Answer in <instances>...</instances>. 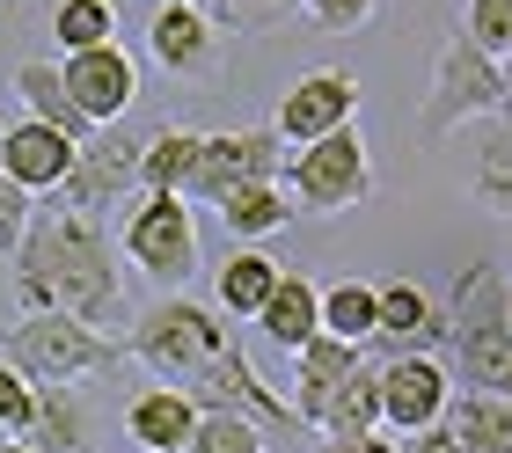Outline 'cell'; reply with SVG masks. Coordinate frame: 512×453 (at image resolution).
Instances as JSON below:
<instances>
[{"label":"cell","mask_w":512,"mask_h":453,"mask_svg":"<svg viewBox=\"0 0 512 453\" xmlns=\"http://www.w3.org/2000/svg\"><path fill=\"white\" fill-rule=\"evenodd\" d=\"M15 264V300L22 307H59L88 329H103L125 315V278H118V242H110V220H88V212H30V234L8 256Z\"/></svg>","instance_id":"1"},{"label":"cell","mask_w":512,"mask_h":453,"mask_svg":"<svg viewBox=\"0 0 512 453\" xmlns=\"http://www.w3.org/2000/svg\"><path fill=\"white\" fill-rule=\"evenodd\" d=\"M447 337H439V366L454 388L512 395V307H505V264L483 256L454 278V300L439 307Z\"/></svg>","instance_id":"2"},{"label":"cell","mask_w":512,"mask_h":453,"mask_svg":"<svg viewBox=\"0 0 512 453\" xmlns=\"http://www.w3.org/2000/svg\"><path fill=\"white\" fill-rule=\"evenodd\" d=\"M227 344H235L227 315H220V307H205V300H191V293L147 300V307L132 315V329L118 337L125 359H139V366L154 373V388H191V380L213 366Z\"/></svg>","instance_id":"3"},{"label":"cell","mask_w":512,"mask_h":453,"mask_svg":"<svg viewBox=\"0 0 512 453\" xmlns=\"http://www.w3.org/2000/svg\"><path fill=\"white\" fill-rule=\"evenodd\" d=\"M118 359V337L59 315V307H22L15 329L0 337V366H15L30 388H81L88 373H110Z\"/></svg>","instance_id":"4"},{"label":"cell","mask_w":512,"mask_h":453,"mask_svg":"<svg viewBox=\"0 0 512 453\" xmlns=\"http://www.w3.org/2000/svg\"><path fill=\"white\" fill-rule=\"evenodd\" d=\"M505 103H512L505 59L476 52V44L454 30L447 44H439V59H432V88H425V110H417V139L439 147V139L469 132V125H483V117H505Z\"/></svg>","instance_id":"5"},{"label":"cell","mask_w":512,"mask_h":453,"mask_svg":"<svg viewBox=\"0 0 512 453\" xmlns=\"http://www.w3.org/2000/svg\"><path fill=\"white\" fill-rule=\"evenodd\" d=\"M118 264L154 278L161 293H183V278H198V220L176 190H139L118 212Z\"/></svg>","instance_id":"6"},{"label":"cell","mask_w":512,"mask_h":453,"mask_svg":"<svg viewBox=\"0 0 512 453\" xmlns=\"http://www.w3.org/2000/svg\"><path fill=\"white\" fill-rule=\"evenodd\" d=\"M278 190H286L293 212H315V220H337V212L366 205V198H374V154H366L359 125L315 139V147H286Z\"/></svg>","instance_id":"7"},{"label":"cell","mask_w":512,"mask_h":453,"mask_svg":"<svg viewBox=\"0 0 512 453\" xmlns=\"http://www.w3.org/2000/svg\"><path fill=\"white\" fill-rule=\"evenodd\" d=\"M139 190V139L125 132V117L118 125H96L74 147V169H66V183L52 190V212H88V220H110L125 198Z\"/></svg>","instance_id":"8"},{"label":"cell","mask_w":512,"mask_h":453,"mask_svg":"<svg viewBox=\"0 0 512 453\" xmlns=\"http://www.w3.org/2000/svg\"><path fill=\"white\" fill-rule=\"evenodd\" d=\"M278 169H286V139L271 125L198 132V161L183 176V205H220L235 183H278Z\"/></svg>","instance_id":"9"},{"label":"cell","mask_w":512,"mask_h":453,"mask_svg":"<svg viewBox=\"0 0 512 453\" xmlns=\"http://www.w3.org/2000/svg\"><path fill=\"white\" fill-rule=\"evenodd\" d=\"M183 395H191L198 410H235V417H249L256 432H300V424H293V410H286V395H278L271 380L249 366V344H242V337L227 344V351H220V359L205 366V373H198Z\"/></svg>","instance_id":"10"},{"label":"cell","mask_w":512,"mask_h":453,"mask_svg":"<svg viewBox=\"0 0 512 453\" xmlns=\"http://www.w3.org/2000/svg\"><path fill=\"white\" fill-rule=\"evenodd\" d=\"M352 125H359V81L344 74V66L300 74L286 95H278V117H271V132L286 139V147H315V139L352 132Z\"/></svg>","instance_id":"11"},{"label":"cell","mask_w":512,"mask_h":453,"mask_svg":"<svg viewBox=\"0 0 512 453\" xmlns=\"http://www.w3.org/2000/svg\"><path fill=\"white\" fill-rule=\"evenodd\" d=\"M374 380H381V432H388V439H410V432H425V424H439V410H447V395H454L439 351H403V359H381Z\"/></svg>","instance_id":"12"},{"label":"cell","mask_w":512,"mask_h":453,"mask_svg":"<svg viewBox=\"0 0 512 453\" xmlns=\"http://www.w3.org/2000/svg\"><path fill=\"white\" fill-rule=\"evenodd\" d=\"M147 52L169 81H220L227 66V37L205 8H183V0H161L147 22Z\"/></svg>","instance_id":"13"},{"label":"cell","mask_w":512,"mask_h":453,"mask_svg":"<svg viewBox=\"0 0 512 453\" xmlns=\"http://www.w3.org/2000/svg\"><path fill=\"white\" fill-rule=\"evenodd\" d=\"M59 81H66V95H74V110L88 117V125H118V117L139 103V59L125 52L118 37L88 44V52H66Z\"/></svg>","instance_id":"14"},{"label":"cell","mask_w":512,"mask_h":453,"mask_svg":"<svg viewBox=\"0 0 512 453\" xmlns=\"http://www.w3.org/2000/svg\"><path fill=\"white\" fill-rule=\"evenodd\" d=\"M439 337H447V322H439V307H432L425 285H410V278H381V285H374V337L359 344L366 359L439 351Z\"/></svg>","instance_id":"15"},{"label":"cell","mask_w":512,"mask_h":453,"mask_svg":"<svg viewBox=\"0 0 512 453\" xmlns=\"http://www.w3.org/2000/svg\"><path fill=\"white\" fill-rule=\"evenodd\" d=\"M74 169V139H59L52 125H37V117H15V125H0V176L15 190H30V198H52Z\"/></svg>","instance_id":"16"},{"label":"cell","mask_w":512,"mask_h":453,"mask_svg":"<svg viewBox=\"0 0 512 453\" xmlns=\"http://www.w3.org/2000/svg\"><path fill=\"white\" fill-rule=\"evenodd\" d=\"M293 359V380H286V410H293V424L300 432H322V410H330V395H337V380L352 373L366 351H352V344H337V337H308L300 351H286Z\"/></svg>","instance_id":"17"},{"label":"cell","mask_w":512,"mask_h":453,"mask_svg":"<svg viewBox=\"0 0 512 453\" xmlns=\"http://www.w3.org/2000/svg\"><path fill=\"white\" fill-rule=\"evenodd\" d=\"M256 329H264L278 351H300L308 337H322V285L308 271H278L271 300L256 307Z\"/></svg>","instance_id":"18"},{"label":"cell","mask_w":512,"mask_h":453,"mask_svg":"<svg viewBox=\"0 0 512 453\" xmlns=\"http://www.w3.org/2000/svg\"><path fill=\"white\" fill-rule=\"evenodd\" d=\"M439 432L461 453H512V402L483 388H454L447 410H439Z\"/></svg>","instance_id":"19"},{"label":"cell","mask_w":512,"mask_h":453,"mask_svg":"<svg viewBox=\"0 0 512 453\" xmlns=\"http://www.w3.org/2000/svg\"><path fill=\"white\" fill-rule=\"evenodd\" d=\"M125 432L147 446V453H183L191 432H198V402L183 395V388H147V395H132Z\"/></svg>","instance_id":"20"},{"label":"cell","mask_w":512,"mask_h":453,"mask_svg":"<svg viewBox=\"0 0 512 453\" xmlns=\"http://www.w3.org/2000/svg\"><path fill=\"white\" fill-rule=\"evenodd\" d=\"M15 95H22V110H30L37 125H52L59 139H74V147H81L88 132H96V125H88V117L74 110V95H66L59 59H22V66H15Z\"/></svg>","instance_id":"21"},{"label":"cell","mask_w":512,"mask_h":453,"mask_svg":"<svg viewBox=\"0 0 512 453\" xmlns=\"http://www.w3.org/2000/svg\"><path fill=\"white\" fill-rule=\"evenodd\" d=\"M213 212L227 220V234H235L242 249H264L278 227H293V205H286V190H278V183H235Z\"/></svg>","instance_id":"22"},{"label":"cell","mask_w":512,"mask_h":453,"mask_svg":"<svg viewBox=\"0 0 512 453\" xmlns=\"http://www.w3.org/2000/svg\"><path fill=\"white\" fill-rule=\"evenodd\" d=\"M278 271H286V264H271L264 249H235V256L220 264V278H213V307H220L227 322H256V307L271 300Z\"/></svg>","instance_id":"23"},{"label":"cell","mask_w":512,"mask_h":453,"mask_svg":"<svg viewBox=\"0 0 512 453\" xmlns=\"http://www.w3.org/2000/svg\"><path fill=\"white\" fill-rule=\"evenodd\" d=\"M30 453H88V410L74 388H37L30 432H22Z\"/></svg>","instance_id":"24"},{"label":"cell","mask_w":512,"mask_h":453,"mask_svg":"<svg viewBox=\"0 0 512 453\" xmlns=\"http://www.w3.org/2000/svg\"><path fill=\"white\" fill-rule=\"evenodd\" d=\"M344 432H381V380L374 359H359L352 373L337 380L330 410H322V439H344Z\"/></svg>","instance_id":"25"},{"label":"cell","mask_w":512,"mask_h":453,"mask_svg":"<svg viewBox=\"0 0 512 453\" xmlns=\"http://www.w3.org/2000/svg\"><path fill=\"white\" fill-rule=\"evenodd\" d=\"M191 161H198V132L191 125H161L154 139H139V190H176L183 198Z\"/></svg>","instance_id":"26"},{"label":"cell","mask_w":512,"mask_h":453,"mask_svg":"<svg viewBox=\"0 0 512 453\" xmlns=\"http://www.w3.org/2000/svg\"><path fill=\"white\" fill-rule=\"evenodd\" d=\"M322 337H337V344H352V351L374 337V278L322 285Z\"/></svg>","instance_id":"27"},{"label":"cell","mask_w":512,"mask_h":453,"mask_svg":"<svg viewBox=\"0 0 512 453\" xmlns=\"http://www.w3.org/2000/svg\"><path fill=\"white\" fill-rule=\"evenodd\" d=\"M110 37H118V8H110V0H59V15H52L59 59L88 52V44H110Z\"/></svg>","instance_id":"28"},{"label":"cell","mask_w":512,"mask_h":453,"mask_svg":"<svg viewBox=\"0 0 512 453\" xmlns=\"http://www.w3.org/2000/svg\"><path fill=\"white\" fill-rule=\"evenodd\" d=\"M512 147H505V117H483V147H476V198L483 212H498L505 220V205H512Z\"/></svg>","instance_id":"29"},{"label":"cell","mask_w":512,"mask_h":453,"mask_svg":"<svg viewBox=\"0 0 512 453\" xmlns=\"http://www.w3.org/2000/svg\"><path fill=\"white\" fill-rule=\"evenodd\" d=\"M264 446H271V432H256L249 417H235V410H198V432H191L183 453H264Z\"/></svg>","instance_id":"30"},{"label":"cell","mask_w":512,"mask_h":453,"mask_svg":"<svg viewBox=\"0 0 512 453\" xmlns=\"http://www.w3.org/2000/svg\"><path fill=\"white\" fill-rule=\"evenodd\" d=\"M205 15L220 22V37H256V30H278L286 15H300V0H205Z\"/></svg>","instance_id":"31"},{"label":"cell","mask_w":512,"mask_h":453,"mask_svg":"<svg viewBox=\"0 0 512 453\" xmlns=\"http://www.w3.org/2000/svg\"><path fill=\"white\" fill-rule=\"evenodd\" d=\"M454 30L469 37L476 52L505 59V52H512V0H461V22H454Z\"/></svg>","instance_id":"32"},{"label":"cell","mask_w":512,"mask_h":453,"mask_svg":"<svg viewBox=\"0 0 512 453\" xmlns=\"http://www.w3.org/2000/svg\"><path fill=\"white\" fill-rule=\"evenodd\" d=\"M30 410H37V388H30L15 366H0V439H22V432H30Z\"/></svg>","instance_id":"33"},{"label":"cell","mask_w":512,"mask_h":453,"mask_svg":"<svg viewBox=\"0 0 512 453\" xmlns=\"http://www.w3.org/2000/svg\"><path fill=\"white\" fill-rule=\"evenodd\" d=\"M300 15L308 22H322V30H366V22L381 15V0H300Z\"/></svg>","instance_id":"34"},{"label":"cell","mask_w":512,"mask_h":453,"mask_svg":"<svg viewBox=\"0 0 512 453\" xmlns=\"http://www.w3.org/2000/svg\"><path fill=\"white\" fill-rule=\"evenodd\" d=\"M30 212H37V198L0 176V256H15V249H22V234H30Z\"/></svg>","instance_id":"35"},{"label":"cell","mask_w":512,"mask_h":453,"mask_svg":"<svg viewBox=\"0 0 512 453\" xmlns=\"http://www.w3.org/2000/svg\"><path fill=\"white\" fill-rule=\"evenodd\" d=\"M322 453H395L388 432H344V439H322Z\"/></svg>","instance_id":"36"},{"label":"cell","mask_w":512,"mask_h":453,"mask_svg":"<svg viewBox=\"0 0 512 453\" xmlns=\"http://www.w3.org/2000/svg\"><path fill=\"white\" fill-rule=\"evenodd\" d=\"M395 453H461L439 424H425V432H410V439H395Z\"/></svg>","instance_id":"37"},{"label":"cell","mask_w":512,"mask_h":453,"mask_svg":"<svg viewBox=\"0 0 512 453\" xmlns=\"http://www.w3.org/2000/svg\"><path fill=\"white\" fill-rule=\"evenodd\" d=\"M0 453H30V446H22V439H0Z\"/></svg>","instance_id":"38"},{"label":"cell","mask_w":512,"mask_h":453,"mask_svg":"<svg viewBox=\"0 0 512 453\" xmlns=\"http://www.w3.org/2000/svg\"><path fill=\"white\" fill-rule=\"evenodd\" d=\"M183 8H205V0H183Z\"/></svg>","instance_id":"39"}]
</instances>
